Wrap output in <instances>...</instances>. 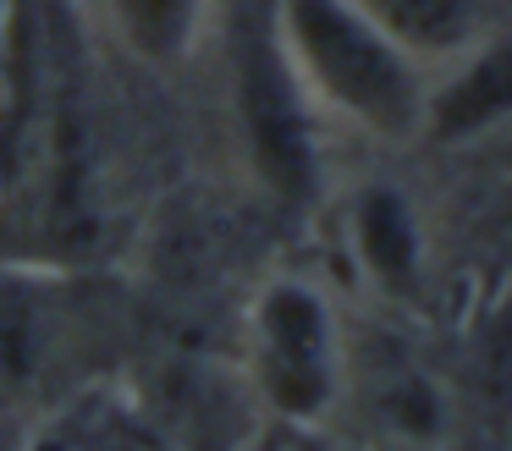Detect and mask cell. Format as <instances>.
Listing matches in <instances>:
<instances>
[{"label":"cell","instance_id":"cell-1","mask_svg":"<svg viewBox=\"0 0 512 451\" xmlns=\"http://www.w3.org/2000/svg\"><path fill=\"white\" fill-rule=\"evenodd\" d=\"M265 28L309 110H331L369 138H413L424 127L430 66L347 0H265Z\"/></svg>","mask_w":512,"mask_h":451},{"label":"cell","instance_id":"cell-2","mask_svg":"<svg viewBox=\"0 0 512 451\" xmlns=\"http://www.w3.org/2000/svg\"><path fill=\"white\" fill-rule=\"evenodd\" d=\"M347 341L314 286L276 281L254 303V385L287 424H314L342 396Z\"/></svg>","mask_w":512,"mask_h":451},{"label":"cell","instance_id":"cell-3","mask_svg":"<svg viewBox=\"0 0 512 451\" xmlns=\"http://www.w3.org/2000/svg\"><path fill=\"white\" fill-rule=\"evenodd\" d=\"M342 396L353 402L358 424L397 451H430L452 435V385L413 341L386 336V330L369 336L364 347H347Z\"/></svg>","mask_w":512,"mask_h":451},{"label":"cell","instance_id":"cell-4","mask_svg":"<svg viewBox=\"0 0 512 451\" xmlns=\"http://www.w3.org/2000/svg\"><path fill=\"white\" fill-rule=\"evenodd\" d=\"M237 94H243V121H248V143H254V160L281 193H309L314 182V143H309V105H303L298 83L287 77L270 28L259 22L254 39L243 44V61H237Z\"/></svg>","mask_w":512,"mask_h":451},{"label":"cell","instance_id":"cell-5","mask_svg":"<svg viewBox=\"0 0 512 451\" xmlns=\"http://www.w3.org/2000/svg\"><path fill=\"white\" fill-rule=\"evenodd\" d=\"M501 121H512V28L507 22L430 72L419 132H430L441 143H463V138H479V132H496Z\"/></svg>","mask_w":512,"mask_h":451},{"label":"cell","instance_id":"cell-6","mask_svg":"<svg viewBox=\"0 0 512 451\" xmlns=\"http://www.w3.org/2000/svg\"><path fill=\"white\" fill-rule=\"evenodd\" d=\"M72 352V314L50 286L0 281V402L39 391Z\"/></svg>","mask_w":512,"mask_h":451},{"label":"cell","instance_id":"cell-7","mask_svg":"<svg viewBox=\"0 0 512 451\" xmlns=\"http://www.w3.org/2000/svg\"><path fill=\"white\" fill-rule=\"evenodd\" d=\"M89 17L127 61L177 72L215 33L221 0H89Z\"/></svg>","mask_w":512,"mask_h":451},{"label":"cell","instance_id":"cell-8","mask_svg":"<svg viewBox=\"0 0 512 451\" xmlns=\"http://www.w3.org/2000/svg\"><path fill=\"white\" fill-rule=\"evenodd\" d=\"M419 66H441L507 22V0H347Z\"/></svg>","mask_w":512,"mask_h":451},{"label":"cell","instance_id":"cell-9","mask_svg":"<svg viewBox=\"0 0 512 451\" xmlns=\"http://www.w3.org/2000/svg\"><path fill=\"white\" fill-rule=\"evenodd\" d=\"M353 248L386 292L402 297L419 286V226L397 187H364L353 198Z\"/></svg>","mask_w":512,"mask_h":451},{"label":"cell","instance_id":"cell-10","mask_svg":"<svg viewBox=\"0 0 512 451\" xmlns=\"http://www.w3.org/2000/svg\"><path fill=\"white\" fill-rule=\"evenodd\" d=\"M474 385L490 413L512 418V297H496L474 325Z\"/></svg>","mask_w":512,"mask_h":451},{"label":"cell","instance_id":"cell-11","mask_svg":"<svg viewBox=\"0 0 512 451\" xmlns=\"http://www.w3.org/2000/svg\"><path fill=\"white\" fill-rule=\"evenodd\" d=\"M67 451H160V446L149 440V429L127 424V418H116V413H100L94 424H83L78 435L67 440Z\"/></svg>","mask_w":512,"mask_h":451},{"label":"cell","instance_id":"cell-12","mask_svg":"<svg viewBox=\"0 0 512 451\" xmlns=\"http://www.w3.org/2000/svg\"><path fill=\"white\" fill-rule=\"evenodd\" d=\"M254 451H320V446H314V440L303 435V424H281L276 435H265Z\"/></svg>","mask_w":512,"mask_h":451},{"label":"cell","instance_id":"cell-13","mask_svg":"<svg viewBox=\"0 0 512 451\" xmlns=\"http://www.w3.org/2000/svg\"><path fill=\"white\" fill-rule=\"evenodd\" d=\"M6 17H12V0H0V28H6Z\"/></svg>","mask_w":512,"mask_h":451}]
</instances>
